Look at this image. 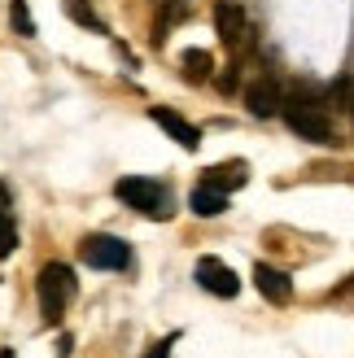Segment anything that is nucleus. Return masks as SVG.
Returning a JSON list of instances; mask_svg holds the SVG:
<instances>
[{"label":"nucleus","instance_id":"nucleus-10","mask_svg":"<svg viewBox=\"0 0 354 358\" xmlns=\"http://www.w3.org/2000/svg\"><path fill=\"white\" fill-rule=\"evenodd\" d=\"M254 284H258V293L267 297L271 306H285V301L293 297L289 275H285V271H276V266H267V262H258V266H254Z\"/></svg>","mask_w":354,"mask_h":358},{"label":"nucleus","instance_id":"nucleus-17","mask_svg":"<svg viewBox=\"0 0 354 358\" xmlns=\"http://www.w3.org/2000/svg\"><path fill=\"white\" fill-rule=\"evenodd\" d=\"M0 358H13V350H0Z\"/></svg>","mask_w":354,"mask_h":358},{"label":"nucleus","instance_id":"nucleus-4","mask_svg":"<svg viewBox=\"0 0 354 358\" xmlns=\"http://www.w3.org/2000/svg\"><path fill=\"white\" fill-rule=\"evenodd\" d=\"M215 31L232 52H241V57L254 48V27H250V17H245V9L236 0H219L215 5Z\"/></svg>","mask_w":354,"mask_h":358},{"label":"nucleus","instance_id":"nucleus-6","mask_svg":"<svg viewBox=\"0 0 354 358\" xmlns=\"http://www.w3.org/2000/svg\"><path fill=\"white\" fill-rule=\"evenodd\" d=\"M197 284H201L206 293H215V297H236L241 293L236 271L227 262H219V258H201L197 262Z\"/></svg>","mask_w":354,"mask_h":358},{"label":"nucleus","instance_id":"nucleus-12","mask_svg":"<svg viewBox=\"0 0 354 358\" xmlns=\"http://www.w3.org/2000/svg\"><path fill=\"white\" fill-rule=\"evenodd\" d=\"M180 70H184V79H188V83H206V79H210V70H215V57H210L206 48H184Z\"/></svg>","mask_w":354,"mask_h":358},{"label":"nucleus","instance_id":"nucleus-19","mask_svg":"<svg viewBox=\"0 0 354 358\" xmlns=\"http://www.w3.org/2000/svg\"><path fill=\"white\" fill-rule=\"evenodd\" d=\"M162 5H167V0H162Z\"/></svg>","mask_w":354,"mask_h":358},{"label":"nucleus","instance_id":"nucleus-13","mask_svg":"<svg viewBox=\"0 0 354 358\" xmlns=\"http://www.w3.org/2000/svg\"><path fill=\"white\" fill-rule=\"evenodd\" d=\"M62 9H66V17H70V22H79V27H92V31H101V35H105V22L97 17L92 0H62Z\"/></svg>","mask_w":354,"mask_h":358},{"label":"nucleus","instance_id":"nucleus-2","mask_svg":"<svg viewBox=\"0 0 354 358\" xmlns=\"http://www.w3.org/2000/svg\"><path fill=\"white\" fill-rule=\"evenodd\" d=\"M285 122L302 136V140H311V145H332V122H328V114H324V105L320 101H311L306 92H293V96H285Z\"/></svg>","mask_w":354,"mask_h":358},{"label":"nucleus","instance_id":"nucleus-7","mask_svg":"<svg viewBox=\"0 0 354 358\" xmlns=\"http://www.w3.org/2000/svg\"><path fill=\"white\" fill-rule=\"evenodd\" d=\"M201 184L219 188V192H236L250 184V162H241V157H232V162H215L201 171Z\"/></svg>","mask_w":354,"mask_h":358},{"label":"nucleus","instance_id":"nucleus-8","mask_svg":"<svg viewBox=\"0 0 354 358\" xmlns=\"http://www.w3.org/2000/svg\"><path fill=\"white\" fill-rule=\"evenodd\" d=\"M149 118H153L157 127H162V131H167V136H171L180 149H197V145H201V131L192 127V122H184L180 114H175V110H167V105H153V110H149Z\"/></svg>","mask_w":354,"mask_h":358},{"label":"nucleus","instance_id":"nucleus-1","mask_svg":"<svg viewBox=\"0 0 354 358\" xmlns=\"http://www.w3.org/2000/svg\"><path fill=\"white\" fill-rule=\"evenodd\" d=\"M75 271H70L66 262H44L40 275H35V297H40V315L48 319V324H57L62 310L75 301Z\"/></svg>","mask_w":354,"mask_h":358},{"label":"nucleus","instance_id":"nucleus-16","mask_svg":"<svg viewBox=\"0 0 354 358\" xmlns=\"http://www.w3.org/2000/svg\"><path fill=\"white\" fill-rule=\"evenodd\" d=\"M171 341H175V336H167V341L149 345V354H145V358H171Z\"/></svg>","mask_w":354,"mask_h":358},{"label":"nucleus","instance_id":"nucleus-15","mask_svg":"<svg viewBox=\"0 0 354 358\" xmlns=\"http://www.w3.org/2000/svg\"><path fill=\"white\" fill-rule=\"evenodd\" d=\"M13 245H17L13 214H9V210H0V258H9V254H13Z\"/></svg>","mask_w":354,"mask_h":358},{"label":"nucleus","instance_id":"nucleus-11","mask_svg":"<svg viewBox=\"0 0 354 358\" xmlns=\"http://www.w3.org/2000/svg\"><path fill=\"white\" fill-rule=\"evenodd\" d=\"M223 210H227V192L210 188V184L192 188V214H197V219H215V214H223Z\"/></svg>","mask_w":354,"mask_h":358},{"label":"nucleus","instance_id":"nucleus-9","mask_svg":"<svg viewBox=\"0 0 354 358\" xmlns=\"http://www.w3.org/2000/svg\"><path fill=\"white\" fill-rule=\"evenodd\" d=\"M245 105H250L254 118H271V114L285 110V92L276 87V79H258V83L245 87Z\"/></svg>","mask_w":354,"mask_h":358},{"label":"nucleus","instance_id":"nucleus-18","mask_svg":"<svg viewBox=\"0 0 354 358\" xmlns=\"http://www.w3.org/2000/svg\"><path fill=\"white\" fill-rule=\"evenodd\" d=\"M350 114H354V96H350Z\"/></svg>","mask_w":354,"mask_h":358},{"label":"nucleus","instance_id":"nucleus-5","mask_svg":"<svg viewBox=\"0 0 354 358\" xmlns=\"http://www.w3.org/2000/svg\"><path fill=\"white\" fill-rule=\"evenodd\" d=\"M79 258L87 262V266H101V271H122V266L132 262V249L122 245L118 236H83L79 241Z\"/></svg>","mask_w":354,"mask_h":358},{"label":"nucleus","instance_id":"nucleus-3","mask_svg":"<svg viewBox=\"0 0 354 358\" xmlns=\"http://www.w3.org/2000/svg\"><path fill=\"white\" fill-rule=\"evenodd\" d=\"M114 196H118V201H127L132 210H140L145 219H171V196L149 175H122L118 184H114Z\"/></svg>","mask_w":354,"mask_h":358},{"label":"nucleus","instance_id":"nucleus-14","mask_svg":"<svg viewBox=\"0 0 354 358\" xmlns=\"http://www.w3.org/2000/svg\"><path fill=\"white\" fill-rule=\"evenodd\" d=\"M9 22H13V31L17 35H35V17H31V9H27V0H9Z\"/></svg>","mask_w":354,"mask_h":358}]
</instances>
